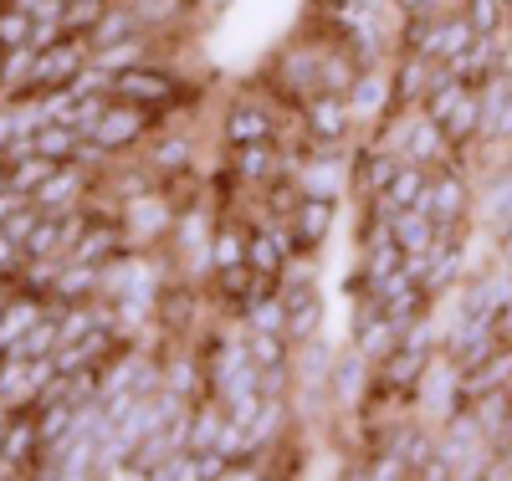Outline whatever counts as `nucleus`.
<instances>
[{
    "label": "nucleus",
    "instance_id": "obj_20",
    "mask_svg": "<svg viewBox=\"0 0 512 481\" xmlns=\"http://www.w3.org/2000/svg\"><path fill=\"white\" fill-rule=\"evenodd\" d=\"M431 82H436V62L431 57H410L400 52L395 67H390V87H395V108L390 113H410L425 103V93H431Z\"/></svg>",
    "mask_w": 512,
    "mask_h": 481
},
{
    "label": "nucleus",
    "instance_id": "obj_28",
    "mask_svg": "<svg viewBox=\"0 0 512 481\" xmlns=\"http://www.w3.org/2000/svg\"><path fill=\"white\" fill-rule=\"evenodd\" d=\"M431 174H436V169H425V164L405 159L400 174L390 180V190H384L379 200L390 205V210H415V205H425V195H431Z\"/></svg>",
    "mask_w": 512,
    "mask_h": 481
},
{
    "label": "nucleus",
    "instance_id": "obj_44",
    "mask_svg": "<svg viewBox=\"0 0 512 481\" xmlns=\"http://www.w3.org/2000/svg\"><path fill=\"white\" fill-rule=\"evenodd\" d=\"M11 415H16V410H11L6 400H0V435H6V430H11Z\"/></svg>",
    "mask_w": 512,
    "mask_h": 481
},
{
    "label": "nucleus",
    "instance_id": "obj_35",
    "mask_svg": "<svg viewBox=\"0 0 512 481\" xmlns=\"http://www.w3.org/2000/svg\"><path fill=\"white\" fill-rule=\"evenodd\" d=\"M262 195V205H256V215H277V221H287V215L303 205V185H297V174L287 169V174H277V180L267 185V190H256Z\"/></svg>",
    "mask_w": 512,
    "mask_h": 481
},
{
    "label": "nucleus",
    "instance_id": "obj_37",
    "mask_svg": "<svg viewBox=\"0 0 512 481\" xmlns=\"http://www.w3.org/2000/svg\"><path fill=\"white\" fill-rule=\"evenodd\" d=\"M62 348V318H52V313H41L36 323H31V333L11 348V354H26V359H52Z\"/></svg>",
    "mask_w": 512,
    "mask_h": 481
},
{
    "label": "nucleus",
    "instance_id": "obj_4",
    "mask_svg": "<svg viewBox=\"0 0 512 481\" xmlns=\"http://www.w3.org/2000/svg\"><path fill=\"white\" fill-rule=\"evenodd\" d=\"M93 67V47L88 36H62L57 47L36 52V77H31V98H52V93H67L77 87V77Z\"/></svg>",
    "mask_w": 512,
    "mask_h": 481
},
{
    "label": "nucleus",
    "instance_id": "obj_33",
    "mask_svg": "<svg viewBox=\"0 0 512 481\" xmlns=\"http://www.w3.org/2000/svg\"><path fill=\"white\" fill-rule=\"evenodd\" d=\"M246 348H251V364L256 369H287L292 364V354H297V343L287 338V333H246Z\"/></svg>",
    "mask_w": 512,
    "mask_h": 481
},
{
    "label": "nucleus",
    "instance_id": "obj_10",
    "mask_svg": "<svg viewBox=\"0 0 512 481\" xmlns=\"http://www.w3.org/2000/svg\"><path fill=\"white\" fill-rule=\"evenodd\" d=\"M180 210L185 205L169 195V185H164V190H154V195H144L134 205H123V226H128V236H134L139 251H149V246L169 241V231H175V221H180Z\"/></svg>",
    "mask_w": 512,
    "mask_h": 481
},
{
    "label": "nucleus",
    "instance_id": "obj_22",
    "mask_svg": "<svg viewBox=\"0 0 512 481\" xmlns=\"http://www.w3.org/2000/svg\"><path fill=\"white\" fill-rule=\"evenodd\" d=\"M226 425H231V415H226V405H221L216 395L195 400L190 415H185V451H195V456L216 451V446H221V435H226Z\"/></svg>",
    "mask_w": 512,
    "mask_h": 481
},
{
    "label": "nucleus",
    "instance_id": "obj_31",
    "mask_svg": "<svg viewBox=\"0 0 512 481\" xmlns=\"http://www.w3.org/2000/svg\"><path fill=\"white\" fill-rule=\"evenodd\" d=\"M128 6H134L139 11V26L149 31V36H169V31H175L185 16H190V6H185V0H128Z\"/></svg>",
    "mask_w": 512,
    "mask_h": 481
},
{
    "label": "nucleus",
    "instance_id": "obj_23",
    "mask_svg": "<svg viewBox=\"0 0 512 481\" xmlns=\"http://www.w3.org/2000/svg\"><path fill=\"white\" fill-rule=\"evenodd\" d=\"M287 297V338L292 343H308L323 333V318H328V302H323V287H292L282 292Z\"/></svg>",
    "mask_w": 512,
    "mask_h": 481
},
{
    "label": "nucleus",
    "instance_id": "obj_48",
    "mask_svg": "<svg viewBox=\"0 0 512 481\" xmlns=\"http://www.w3.org/2000/svg\"><path fill=\"white\" fill-rule=\"evenodd\" d=\"M0 6H11V0H0Z\"/></svg>",
    "mask_w": 512,
    "mask_h": 481
},
{
    "label": "nucleus",
    "instance_id": "obj_41",
    "mask_svg": "<svg viewBox=\"0 0 512 481\" xmlns=\"http://www.w3.org/2000/svg\"><path fill=\"white\" fill-rule=\"evenodd\" d=\"M154 481H200V456L195 451H169L154 466Z\"/></svg>",
    "mask_w": 512,
    "mask_h": 481
},
{
    "label": "nucleus",
    "instance_id": "obj_7",
    "mask_svg": "<svg viewBox=\"0 0 512 481\" xmlns=\"http://www.w3.org/2000/svg\"><path fill=\"white\" fill-rule=\"evenodd\" d=\"M425 210L436 215V226H461V221H472V210H477V190H472V174L461 169V159L441 164L431 174V195H425Z\"/></svg>",
    "mask_w": 512,
    "mask_h": 481
},
{
    "label": "nucleus",
    "instance_id": "obj_25",
    "mask_svg": "<svg viewBox=\"0 0 512 481\" xmlns=\"http://www.w3.org/2000/svg\"><path fill=\"white\" fill-rule=\"evenodd\" d=\"M154 52H159V36L139 31V36H123V41H113V47H98V52H93V67H98L103 77H113V72H128V67L159 62Z\"/></svg>",
    "mask_w": 512,
    "mask_h": 481
},
{
    "label": "nucleus",
    "instance_id": "obj_32",
    "mask_svg": "<svg viewBox=\"0 0 512 481\" xmlns=\"http://www.w3.org/2000/svg\"><path fill=\"white\" fill-rule=\"evenodd\" d=\"M82 139H88V134H77L72 123L52 118V123L36 134V154H47L52 164H72V159H77V149H82Z\"/></svg>",
    "mask_w": 512,
    "mask_h": 481
},
{
    "label": "nucleus",
    "instance_id": "obj_39",
    "mask_svg": "<svg viewBox=\"0 0 512 481\" xmlns=\"http://www.w3.org/2000/svg\"><path fill=\"white\" fill-rule=\"evenodd\" d=\"M461 11H466V21H472L477 36L507 31V21H512V11L502 6V0H461Z\"/></svg>",
    "mask_w": 512,
    "mask_h": 481
},
{
    "label": "nucleus",
    "instance_id": "obj_1",
    "mask_svg": "<svg viewBox=\"0 0 512 481\" xmlns=\"http://www.w3.org/2000/svg\"><path fill=\"white\" fill-rule=\"evenodd\" d=\"M282 113H297L287 108L282 98H262V93H241L226 103L221 113V144L226 149H241V144H282L287 128H282Z\"/></svg>",
    "mask_w": 512,
    "mask_h": 481
},
{
    "label": "nucleus",
    "instance_id": "obj_43",
    "mask_svg": "<svg viewBox=\"0 0 512 481\" xmlns=\"http://www.w3.org/2000/svg\"><path fill=\"white\" fill-rule=\"evenodd\" d=\"M36 221H41V210H36V205H21V210H16V215H11V221L0 226V231H6L16 246H26V236L36 231Z\"/></svg>",
    "mask_w": 512,
    "mask_h": 481
},
{
    "label": "nucleus",
    "instance_id": "obj_5",
    "mask_svg": "<svg viewBox=\"0 0 512 481\" xmlns=\"http://www.w3.org/2000/svg\"><path fill=\"white\" fill-rule=\"evenodd\" d=\"M297 123H303V134L313 144V154H333V149H344L349 134H354V108L344 93H318L308 98L303 108H297Z\"/></svg>",
    "mask_w": 512,
    "mask_h": 481
},
{
    "label": "nucleus",
    "instance_id": "obj_38",
    "mask_svg": "<svg viewBox=\"0 0 512 481\" xmlns=\"http://www.w3.org/2000/svg\"><path fill=\"white\" fill-rule=\"evenodd\" d=\"M57 164L47 159V154H21V159H11V169H6V185L11 190H21V195H36L41 185H47V174H52Z\"/></svg>",
    "mask_w": 512,
    "mask_h": 481
},
{
    "label": "nucleus",
    "instance_id": "obj_30",
    "mask_svg": "<svg viewBox=\"0 0 512 481\" xmlns=\"http://www.w3.org/2000/svg\"><path fill=\"white\" fill-rule=\"evenodd\" d=\"M390 231H395V241H400L405 251H431L436 236H441L436 215L425 210V205H415V210H395V215H390Z\"/></svg>",
    "mask_w": 512,
    "mask_h": 481
},
{
    "label": "nucleus",
    "instance_id": "obj_9",
    "mask_svg": "<svg viewBox=\"0 0 512 481\" xmlns=\"http://www.w3.org/2000/svg\"><path fill=\"white\" fill-rule=\"evenodd\" d=\"M292 251H297L292 226L277 221V215H256L251 231H246V267H251L256 277H272V282H277L282 267L292 261Z\"/></svg>",
    "mask_w": 512,
    "mask_h": 481
},
{
    "label": "nucleus",
    "instance_id": "obj_19",
    "mask_svg": "<svg viewBox=\"0 0 512 481\" xmlns=\"http://www.w3.org/2000/svg\"><path fill=\"white\" fill-rule=\"evenodd\" d=\"M292 174H297V185H303V195L338 200V195L349 190V159H344V149H333V154H308Z\"/></svg>",
    "mask_w": 512,
    "mask_h": 481
},
{
    "label": "nucleus",
    "instance_id": "obj_21",
    "mask_svg": "<svg viewBox=\"0 0 512 481\" xmlns=\"http://www.w3.org/2000/svg\"><path fill=\"white\" fill-rule=\"evenodd\" d=\"M333 215H338V200L303 195V205H297V210L287 215V226H292V241H297V251H318V246L333 236Z\"/></svg>",
    "mask_w": 512,
    "mask_h": 481
},
{
    "label": "nucleus",
    "instance_id": "obj_18",
    "mask_svg": "<svg viewBox=\"0 0 512 481\" xmlns=\"http://www.w3.org/2000/svg\"><path fill=\"white\" fill-rule=\"evenodd\" d=\"M144 159L164 174V180H190V169H195V139L180 134V128H154L149 144H144Z\"/></svg>",
    "mask_w": 512,
    "mask_h": 481
},
{
    "label": "nucleus",
    "instance_id": "obj_34",
    "mask_svg": "<svg viewBox=\"0 0 512 481\" xmlns=\"http://www.w3.org/2000/svg\"><path fill=\"white\" fill-rule=\"evenodd\" d=\"M246 231H251V226H241L236 215H221V221H216V236H210L216 272H221V267H241V261H246Z\"/></svg>",
    "mask_w": 512,
    "mask_h": 481
},
{
    "label": "nucleus",
    "instance_id": "obj_29",
    "mask_svg": "<svg viewBox=\"0 0 512 481\" xmlns=\"http://www.w3.org/2000/svg\"><path fill=\"white\" fill-rule=\"evenodd\" d=\"M144 26H139V11L128 6V0H108L103 6V16L93 21V31H88V47L98 52V47H113V41H123V36H139Z\"/></svg>",
    "mask_w": 512,
    "mask_h": 481
},
{
    "label": "nucleus",
    "instance_id": "obj_15",
    "mask_svg": "<svg viewBox=\"0 0 512 481\" xmlns=\"http://www.w3.org/2000/svg\"><path fill=\"white\" fill-rule=\"evenodd\" d=\"M477 215H482L477 226H482L487 241H502L512 231V164H502V169L487 174V185L477 195Z\"/></svg>",
    "mask_w": 512,
    "mask_h": 481
},
{
    "label": "nucleus",
    "instance_id": "obj_12",
    "mask_svg": "<svg viewBox=\"0 0 512 481\" xmlns=\"http://www.w3.org/2000/svg\"><path fill=\"white\" fill-rule=\"evenodd\" d=\"M36 466H41V420H36V410H16L11 430L0 435V471L36 476Z\"/></svg>",
    "mask_w": 512,
    "mask_h": 481
},
{
    "label": "nucleus",
    "instance_id": "obj_3",
    "mask_svg": "<svg viewBox=\"0 0 512 481\" xmlns=\"http://www.w3.org/2000/svg\"><path fill=\"white\" fill-rule=\"evenodd\" d=\"M461 379H466V369H461L451 354H436V359H431V369H425V374H420V384H415L410 410H415L420 420L441 425L446 415H456V410L466 405V395H461Z\"/></svg>",
    "mask_w": 512,
    "mask_h": 481
},
{
    "label": "nucleus",
    "instance_id": "obj_45",
    "mask_svg": "<svg viewBox=\"0 0 512 481\" xmlns=\"http://www.w3.org/2000/svg\"><path fill=\"white\" fill-rule=\"evenodd\" d=\"M359 6H374V11H390L395 0H359Z\"/></svg>",
    "mask_w": 512,
    "mask_h": 481
},
{
    "label": "nucleus",
    "instance_id": "obj_6",
    "mask_svg": "<svg viewBox=\"0 0 512 481\" xmlns=\"http://www.w3.org/2000/svg\"><path fill=\"white\" fill-rule=\"evenodd\" d=\"M164 118H154L149 108H139V103H123V98H113L108 103V113L98 118V128H93V144H103L108 154H134V149H144L149 144V134H154V128H159Z\"/></svg>",
    "mask_w": 512,
    "mask_h": 481
},
{
    "label": "nucleus",
    "instance_id": "obj_11",
    "mask_svg": "<svg viewBox=\"0 0 512 481\" xmlns=\"http://www.w3.org/2000/svg\"><path fill=\"white\" fill-rule=\"evenodd\" d=\"M93 190H98V174H93L88 164H77V159H72V164H57V169L47 174V185L31 195V205H36V210H47V215H62V210H77Z\"/></svg>",
    "mask_w": 512,
    "mask_h": 481
},
{
    "label": "nucleus",
    "instance_id": "obj_46",
    "mask_svg": "<svg viewBox=\"0 0 512 481\" xmlns=\"http://www.w3.org/2000/svg\"><path fill=\"white\" fill-rule=\"evenodd\" d=\"M507 164H512V144H507Z\"/></svg>",
    "mask_w": 512,
    "mask_h": 481
},
{
    "label": "nucleus",
    "instance_id": "obj_40",
    "mask_svg": "<svg viewBox=\"0 0 512 481\" xmlns=\"http://www.w3.org/2000/svg\"><path fill=\"white\" fill-rule=\"evenodd\" d=\"M31 11L21 6H0V52H16V47H31Z\"/></svg>",
    "mask_w": 512,
    "mask_h": 481
},
{
    "label": "nucleus",
    "instance_id": "obj_2",
    "mask_svg": "<svg viewBox=\"0 0 512 481\" xmlns=\"http://www.w3.org/2000/svg\"><path fill=\"white\" fill-rule=\"evenodd\" d=\"M108 93H113V98H123V103H139V108H149L154 118H169L175 108H185L190 87H185L175 72H169V67L144 62V67L113 72V77H108Z\"/></svg>",
    "mask_w": 512,
    "mask_h": 481
},
{
    "label": "nucleus",
    "instance_id": "obj_36",
    "mask_svg": "<svg viewBox=\"0 0 512 481\" xmlns=\"http://www.w3.org/2000/svg\"><path fill=\"white\" fill-rule=\"evenodd\" d=\"M400 338H405V333H400V328H395L390 318H384V313H379V318H374L369 328H359V333H354L349 343H359V348H364V354L374 359V369H379V364H384V359H390V354H395V348H400Z\"/></svg>",
    "mask_w": 512,
    "mask_h": 481
},
{
    "label": "nucleus",
    "instance_id": "obj_17",
    "mask_svg": "<svg viewBox=\"0 0 512 481\" xmlns=\"http://www.w3.org/2000/svg\"><path fill=\"white\" fill-rule=\"evenodd\" d=\"M349 108H354V123H379L384 113L395 108V87H390V72L384 67H359V77L349 82Z\"/></svg>",
    "mask_w": 512,
    "mask_h": 481
},
{
    "label": "nucleus",
    "instance_id": "obj_8",
    "mask_svg": "<svg viewBox=\"0 0 512 481\" xmlns=\"http://www.w3.org/2000/svg\"><path fill=\"white\" fill-rule=\"evenodd\" d=\"M369 395H374V359L364 354L359 343H344L333 354V374H328V400L338 405V410H364L369 405Z\"/></svg>",
    "mask_w": 512,
    "mask_h": 481
},
{
    "label": "nucleus",
    "instance_id": "obj_13",
    "mask_svg": "<svg viewBox=\"0 0 512 481\" xmlns=\"http://www.w3.org/2000/svg\"><path fill=\"white\" fill-rule=\"evenodd\" d=\"M477 93H482V144L507 149L512 144V67L497 72L487 87H477Z\"/></svg>",
    "mask_w": 512,
    "mask_h": 481
},
{
    "label": "nucleus",
    "instance_id": "obj_42",
    "mask_svg": "<svg viewBox=\"0 0 512 481\" xmlns=\"http://www.w3.org/2000/svg\"><path fill=\"white\" fill-rule=\"evenodd\" d=\"M21 267H26V251H21L6 231H0V282H16Z\"/></svg>",
    "mask_w": 512,
    "mask_h": 481
},
{
    "label": "nucleus",
    "instance_id": "obj_26",
    "mask_svg": "<svg viewBox=\"0 0 512 481\" xmlns=\"http://www.w3.org/2000/svg\"><path fill=\"white\" fill-rule=\"evenodd\" d=\"M379 302H384V318H390L400 333H410L415 323H425V318L436 313V297L425 292L420 282H405V287H395L390 297H379Z\"/></svg>",
    "mask_w": 512,
    "mask_h": 481
},
{
    "label": "nucleus",
    "instance_id": "obj_47",
    "mask_svg": "<svg viewBox=\"0 0 512 481\" xmlns=\"http://www.w3.org/2000/svg\"><path fill=\"white\" fill-rule=\"evenodd\" d=\"M502 6H507V11H512V0H502Z\"/></svg>",
    "mask_w": 512,
    "mask_h": 481
},
{
    "label": "nucleus",
    "instance_id": "obj_14",
    "mask_svg": "<svg viewBox=\"0 0 512 481\" xmlns=\"http://www.w3.org/2000/svg\"><path fill=\"white\" fill-rule=\"evenodd\" d=\"M226 164H231L236 180L246 185V195H251V190H267L277 174H287V159H282L277 144H241V149H226Z\"/></svg>",
    "mask_w": 512,
    "mask_h": 481
},
{
    "label": "nucleus",
    "instance_id": "obj_27",
    "mask_svg": "<svg viewBox=\"0 0 512 481\" xmlns=\"http://www.w3.org/2000/svg\"><path fill=\"white\" fill-rule=\"evenodd\" d=\"M492 389H512V343H502L492 359H482L477 369H466V379H461L466 405L482 400V395H492Z\"/></svg>",
    "mask_w": 512,
    "mask_h": 481
},
{
    "label": "nucleus",
    "instance_id": "obj_24",
    "mask_svg": "<svg viewBox=\"0 0 512 481\" xmlns=\"http://www.w3.org/2000/svg\"><path fill=\"white\" fill-rule=\"evenodd\" d=\"M164 389H175V395L190 400V405L210 395V379H205L200 348H185V354H164Z\"/></svg>",
    "mask_w": 512,
    "mask_h": 481
},
{
    "label": "nucleus",
    "instance_id": "obj_16",
    "mask_svg": "<svg viewBox=\"0 0 512 481\" xmlns=\"http://www.w3.org/2000/svg\"><path fill=\"white\" fill-rule=\"evenodd\" d=\"M507 57H512V52H507V36L492 31V36H477L451 67H456V77H461L466 87H487L497 72H507Z\"/></svg>",
    "mask_w": 512,
    "mask_h": 481
}]
</instances>
